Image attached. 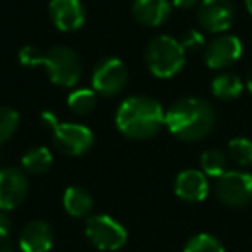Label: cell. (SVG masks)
<instances>
[{"mask_svg":"<svg viewBox=\"0 0 252 252\" xmlns=\"http://www.w3.org/2000/svg\"><path fill=\"white\" fill-rule=\"evenodd\" d=\"M166 112L158 100L151 97H128L116 111V128L131 140H147L161 131Z\"/></svg>","mask_w":252,"mask_h":252,"instance_id":"obj_1","label":"cell"},{"mask_svg":"<svg viewBox=\"0 0 252 252\" xmlns=\"http://www.w3.org/2000/svg\"><path fill=\"white\" fill-rule=\"evenodd\" d=\"M216 114L209 102L197 97L180 98L166 111L164 125L171 135L183 142H199L213 131Z\"/></svg>","mask_w":252,"mask_h":252,"instance_id":"obj_2","label":"cell"},{"mask_svg":"<svg viewBox=\"0 0 252 252\" xmlns=\"http://www.w3.org/2000/svg\"><path fill=\"white\" fill-rule=\"evenodd\" d=\"M185 49L176 38L159 35L145 47V64L158 78H171L185 66Z\"/></svg>","mask_w":252,"mask_h":252,"instance_id":"obj_3","label":"cell"},{"mask_svg":"<svg viewBox=\"0 0 252 252\" xmlns=\"http://www.w3.org/2000/svg\"><path fill=\"white\" fill-rule=\"evenodd\" d=\"M42 66L45 67L49 80L61 88H73L83 74L80 56L66 45H56L47 50Z\"/></svg>","mask_w":252,"mask_h":252,"instance_id":"obj_4","label":"cell"},{"mask_svg":"<svg viewBox=\"0 0 252 252\" xmlns=\"http://www.w3.org/2000/svg\"><path fill=\"white\" fill-rule=\"evenodd\" d=\"M85 233L92 245L100 251H118L128 240L126 228L107 214H95L85 223Z\"/></svg>","mask_w":252,"mask_h":252,"instance_id":"obj_5","label":"cell"},{"mask_svg":"<svg viewBox=\"0 0 252 252\" xmlns=\"http://www.w3.org/2000/svg\"><path fill=\"white\" fill-rule=\"evenodd\" d=\"M128 81V69L118 57H104L94 67L92 87L102 97H114L121 94Z\"/></svg>","mask_w":252,"mask_h":252,"instance_id":"obj_6","label":"cell"},{"mask_svg":"<svg viewBox=\"0 0 252 252\" xmlns=\"http://www.w3.org/2000/svg\"><path fill=\"white\" fill-rule=\"evenodd\" d=\"M54 147L71 158L83 156L92 149L95 142L94 131L80 123H61L52 131Z\"/></svg>","mask_w":252,"mask_h":252,"instance_id":"obj_7","label":"cell"},{"mask_svg":"<svg viewBox=\"0 0 252 252\" xmlns=\"http://www.w3.org/2000/svg\"><path fill=\"white\" fill-rule=\"evenodd\" d=\"M214 192L224 206H245L252 200V175L245 171H226L218 178Z\"/></svg>","mask_w":252,"mask_h":252,"instance_id":"obj_8","label":"cell"},{"mask_svg":"<svg viewBox=\"0 0 252 252\" xmlns=\"http://www.w3.org/2000/svg\"><path fill=\"white\" fill-rule=\"evenodd\" d=\"M197 19L209 33H224L235 21V7L230 0H200Z\"/></svg>","mask_w":252,"mask_h":252,"instance_id":"obj_9","label":"cell"},{"mask_svg":"<svg viewBox=\"0 0 252 252\" xmlns=\"http://www.w3.org/2000/svg\"><path fill=\"white\" fill-rule=\"evenodd\" d=\"M244 45L235 35H220L213 38L204 50V61L211 69H224L242 57Z\"/></svg>","mask_w":252,"mask_h":252,"instance_id":"obj_10","label":"cell"},{"mask_svg":"<svg viewBox=\"0 0 252 252\" xmlns=\"http://www.w3.org/2000/svg\"><path fill=\"white\" fill-rule=\"evenodd\" d=\"M28 180L18 168H0V211H12L26 199Z\"/></svg>","mask_w":252,"mask_h":252,"instance_id":"obj_11","label":"cell"},{"mask_svg":"<svg viewBox=\"0 0 252 252\" xmlns=\"http://www.w3.org/2000/svg\"><path fill=\"white\" fill-rule=\"evenodd\" d=\"M49 16L59 32L71 33L85 25L87 12L81 0H50Z\"/></svg>","mask_w":252,"mask_h":252,"instance_id":"obj_12","label":"cell"},{"mask_svg":"<svg viewBox=\"0 0 252 252\" xmlns=\"http://www.w3.org/2000/svg\"><path fill=\"white\" fill-rule=\"evenodd\" d=\"M54 245V230L47 221L33 220L19 235L21 252H49Z\"/></svg>","mask_w":252,"mask_h":252,"instance_id":"obj_13","label":"cell"},{"mask_svg":"<svg viewBox=\"0 0 252 252\" xmlns=\"http://www.w3.org/2000/svg\"><path fill=\"white\" fill-rule=\"evenodd\" d=\"M175 193L187 202H200L209 193L207 176L199 169H185L176 176Z\"/></svg>","mask_w":252,"mask_h":252,"instance_id":"obj_14","label":"cell"},{"mask_svg":"<svg viewBox=\"0 0 252 252\" xmlns=\"http://www.w3.org/2000/svg\"><path fill=\"white\" fill-rule=\"evenodd\" d=\"M169 0H135L131 4V14L142 26L156 28L161 26L171 16Z\"/></svg>","mask_w":252,"mask_h":252,"instance_id":"obj_15","label":"cell"},{"mask_svg":"<svg viewBox=\"0 0 252 252\" xmlns=\"http://www.w3.org/2000/svg\"><path fill=\"white\" fill-rule=\"evenodd\" d=\"M63 206L69 216L73 218H87L94 209V197L90 192L81 187H69L64 190Z\"/></svg>","mask_w":252,"mask_h":252,"instance_id":"obj_16","label":"cell"},{"mask_svg":"<svg viewBox=\"0 0 252 252\" xmlns=\"http://www.w3.org/2000/svg\"><path fill=\"white\" fill-rule=\"evenodd\" d=\"M54 156L47 147L40 145V147H33L23 156L21 164L23 169L28 171L30 175H43L52 168Z\"/></svg>","mask_w":252,"mask_h":252,"instance_id":"obj_17","label":"cell"},{"mask_svg":"<svg viewBox=\"0 0 252 252\" xmlns=\"http://www.w3.org/2000/svg\"><path fill=\"white\" fill-rule=\"evenodd\" d=\"M242 90H244V85L240 78L231 73L218 74L211 83V92L220 100H233L242 94Z\"/></svg>","mask_w":252,"mask_h":252,"instance_id":"obj_18","label":"cell"},{"mask_svg":"<svg viewBox=\"0 0 252 252\" xmlns=\"http://www.w3.org/2000/svg\"><path fill=\"white\" fill-rule=\"evenodd\" d=\"M97 105V94L92 88H78L67 95V107L74 114L85 116L92 112Z\"/></svg>","mask_w":252,"mask_h":252,"instance_id":"obj_19","label":"cell"},{"mask_svg":"<svg viewBox=\"0 0 252 252\" xmlns=\"http://www.w3.org/2000/svg\"><path fill=\"white\" fill-rule=\"evenodd\" d=\"M226 166H228V159L218 149H209L200 156V168L202 173L206 176L211 178H220L221 175L226 173Z\"/></svg>","mask_w":252,"mask_h":252,"instance_id":"obj_20","label":"cell"},{"mask_svg":"<svg viewBox=\"0 0 252 252\" xmlns=\"http://www.w3.org/2000/svg\"><path fill=\"white\" fill-rule=\"evenodd\" d=\"M19 123H21V118L16 109L0 105V145H4L5 142L14 137L19 128Z\"/></svg>","mask_w":252,"mask_h":252,"instance_id":"obj_21","label":"cell"},{"mask_svg":"<svg viewBox=\"0 0 252 252\" xmlns=\"http://www.w3.org/2000/svg\"><path fill=\"white\" fill-rule=\"evenodd\" d=\"M228 156L238 166L252 164V140L245 137H237L228 144Z\"/></svg>","mask_w":252,"mask_h":252,"instance_id":"obj_22","label":"cell"},{"mask_svg":"<svg viewBox=\"0 0 252 252\" xmlns=\"http://www.w3.org/2000/svg\"><path fill=\"white\" fill-rule=\"evenodd\" d=\"M183 252H224V247L213 235L199 233L187 242Z\"/></svg>","mask_w":252,"mask_h":252,"instance_id":"obj_23","label":"cell"},{"mask_svg":"<svg viewBox=\"0 0 252 252\" xmlns=\"http://www.w3.org/2000/svg\"><path fill=\"white\" fill-rule=\"evenodd\" d=\"M43 56H45V52H42L38 47L26 45L19 50L18 59L21 63V66L25 67H38L43 64Z\"/></svg>","mask_w":252,"mask_h":252,"instance_id":"obj_24","label":"cell"},{"mask_svg":"<svg viewBox=\"0 0 252 252\" xmlns=\"http://www.w3.org/2000/svg\"><path fill=\"white\" fill-rule=\"evenodd\" d=\"M180 43L183 45V49L187 50H197L200 47L206 45V40H204V35L199 33L197 30H189V32L183 35V38L180 40Z\"/></svg>","mask_w":252,"mask_h":252,"instance_id":"obj_25","label":"cell"},{"mask_svg":"<svg viewBox=\"0 0 252 252\" xmlns=\"http://www.w3.org/2000/svg\"><path fill=\"white\" fill-rule=\"evenodd\" d=\"M12 231V221L5 211H0V242H5L11 237Z\"/></svg>","mask_w":252,"mask_h":252,"instance_id":"obj_26","label":"cell"},{"mask_svg":"<svg viewBox=\"0 0 252 252\" xmlns=\"http://www.w3.org/2000/svg\"><path fill=\"white\" fill-rule=\"evenodd\" d=\"M40 119H42L43 126H45V128H49L50 131H54L57 126L61 125L59 118H57V114L54 111H43L42 114H40Z\"/></svg>","mask_w":252,"mask_h":252,"instance_id":"obj_27","label":"cell"},{"mask_svg":"<svg viewBox=\"0 0 252 252\" xmlns=\"http://www.w3.org/2000/svg\"><path fill=\"white\" fill-rule=\"evenodd\" d=\"M199 4H200V0H171V5H173V7L183 9V11L195 7V5H199Z\"/></svg>","mask_w":252,"mask_h":252,"instance_id":"obj_28","label":"cell"},{"mask_svg":"<svg viewBox=\"0 0 252 252\" xmlns=\"http://www.w3.org/2000/svg\"><path fill=\"white\" fill-rule=\"evenodd\" d=\"M245 85H247L249 92H251V94H252V69L247 73V80H245Z\"/></svg>","mask_w":252,"mask_h":252,"instance_id":"obj_29","label":"cell"},{"mask_svg":"<svg viewBox=\"0 0 252 252\" xmlns=\"http://www.w3.org/2000/svg\"><path fill=\"white\" fill-rule=\"evenodd\" d=\"M245 7H247L249 14L252 16V0H245Z\"/></svg>","mask_w":252,"mask_h":252,"instance_id":"obj_30","label":"cell"},{"mask_svg":"<svg viewBox=\"0 0 252 252\" xmlns=\"http://www.w3.org/2000/svg\"><path fill=\"white\" fill-rule=\"evenodd\" d=\"M0 252H12V251H9V249H4V247H2V249H0Z\"/></svg>","mask_w":252,"mask_h":252,"instance_id":"obj_31","label":"cell"},{"mask_svg":"<svg viewBox=\"0 0 252 252\" xmlns=\"http://www.w3.org/2000/svg\"><path fill=\"white\" fill-rule=\"evenodd\" d=\"M0 162H2V154H0Z\"/></svg>","mask_w":252,"mask_h":252,"instance_id":"obj_32","label":"cell"}]
</instances>
